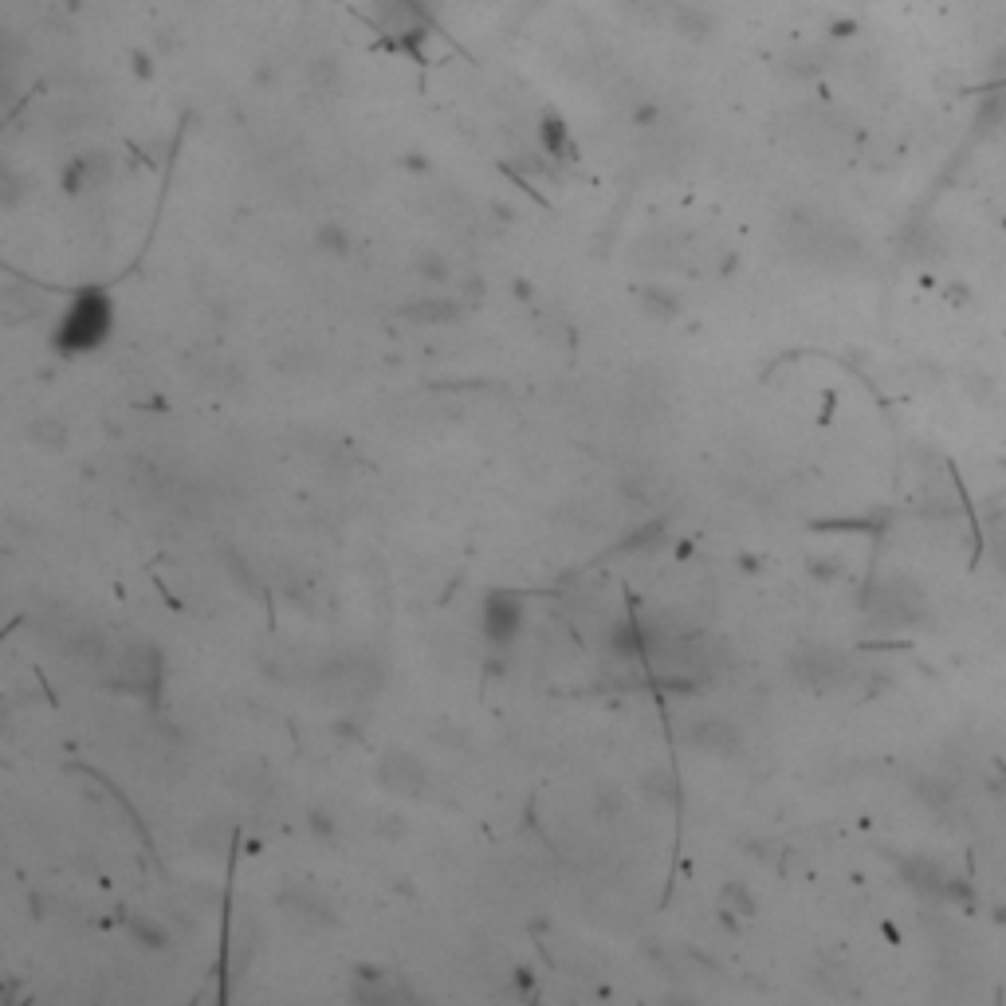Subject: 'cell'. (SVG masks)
Returning <instances> with one entry per match:
<instances>
[{"mask_svg": "<svg viewBox=\"0 0 1006 1006\" xmlns=\"http://www.w3.org/2000/svg\"><path fill=\"white\" fill-rule=\"evenodd\" d=\"M724 904H735V913H755V901L747 896V889L739 881L724 884Z\"/></svg>", "mask_w": 1006, "mask_h": 1006, "instance_id": "12", "label": "cell"}, {"mask_svg": "<svg viewBox=\"0 0 1006 1006\" xmlns=\"http://www.w3.org/2000/svg\"><path fill=\"white\" fill-rule=\"evenodd\" d=\"M924 594L916 590L908 578H884L873 594H869V613H873L877 625L884 630H904V625H916L924 618Z\"/></svg>", "mask_w": 1006, "mask_h": 1006, "instance_id": "2", "label": "cell"}, {"mask_svg": "<svg viewBox=\"0 0 1006 1006\" xmlns=\"http://www.w3.org/2000/svg\"><path fill=\"white\" fill-rule=\"evenodd\" d=\"M649 782H653V794H660V799H677V790H672L677 782H672V775L660 771V775H653Z\"/></svg>", "mask_w": 1006, "mask_h": 1006, "instance_id": "13", "label": "cell"}, {"mask_svg": "<svg viewBox=\"0 0 1006 1006\" xmlns=\"http://www.w3.org/2000/svg\"><path fill=\"white\" fill-rule=\"evenodd\" d=\"M543 142H546V150L555 154V158H563V154L570 150V138H566V126L558 123V118H546V123H543Z\"/></svg>", "mask_w": 1006, "mask_h": 1006, "instance_id": "11", "label": "cell"}, {"mask_svg": "<svg viewBox=\"0 0 1006 1006\" xmlns=\"http://www.w3.org/2000/svg\"><path fill=\"white\" fill-rule=\"evenodd\" d=\"M126 928H131L134 940L146 943V948H161V943H166V931H161L158 924H146V920H138V916H131Z\"/></svg>", "mask_w": 1006, "mask_h": 1006, "instance_id": "10", "label": "cell"}, {"mask_svg": "<svg viewBox=\"0 0 1006 1006\" xmlns=\"http://www.w3.org/2000/svg\"><path fill=\"white\" fill-rule=\"evenodd\" d=\"M377 779H382V787H389L394 794H425V787H429V775H425L421 759H414V755L405 751H394L382 759V767H377Z\"/></svg>", "mask_w": 1006, "mask_h": 1006, "instance_id": "4", "label": "cell"}, {"mask_svg": "<svg viewBox=\"0 0 1006 1006\" xmlns=\"http://www.w3.org/2000/svg\"><path fill=\"white\" fill-rule=\"evenodd\" d=\"M29 437L44 449H64L67 444V425L64 421H52V417H39V421L29 425Z\"/></svg>", "mask_w": 1006, "mask_h": 1006, "instance_id": "9", "label": "cell"}, {"mask_svg": "<svg viewBox=\"0 0 1006 1006\" xmlns=\"http://www.w3.org/2000/svg\"><path fill=\"white\" fill-rule=\"evenodd\" d=\"M794 677L806 688H814V692H837V688H846L854 680V668L834 649H802L794 657Z\"/></svg>", "mask_w": 1006, "mask_h": 1006, "instance_id": "3", "label": "cell"}, {"mask_svg": "<svg viewBox=\"0 0 1006 1006\" xmlns=\"http://www.w3.org/2000/svg\"><path fill=\"white\" fill-rule=\"evenodd\" d=\"M354 998H358V1003H377V1006H386V1003H402V998H409V991L389 987V979L382 975V971H362V975H358Z\"/></svg>", "mask_w": 1006, "mask_h": 1006, "instance_id": "8", "label": "cell"}, {"mask_svg": "<svg viewBox=\"0 0 1006 1006\" xmlns=\"http://www.w3.org/2000/svg\"><path fill=\"white\" fill-rule=\"evenodd\" d=\"M123 680L138 692H150L158 680V653L154 649H126L123 653Z\"/></svg>", "mask_w": 1006, "mask_h": 1006, "instance_id": "7", "label": "cell"}, {"mask_svg": "<svg viewBox=\"0 0 1006 1006\" xmlns=\"http://www.w3.org/2000/svg\"><path fill=\"white\" fill-rule=\"evenodd\" d=\"M519 625H523V602H519L516 594H491L488 606H484V630H488V637L496 645H504V641L516 637Z\"/></svg>", "mask_w": 1006, "mask_h": 1006, "instance_id": "5", "label": "cell"}, {"mask_svg": "<svg viewBox=\"0 0 1006 1006\" xmlns=\"http://www.w3.org/2000/svg\"><path fill=\"white\" fill-rule=\"evenodd\" d=\"M688 744L700 751L715 755H735L739 751V727L727 720H697V727H688Z\"/></svg>", "mask_w": 1006, "mask_h": 1006, "instance_id": "6", "label": "cell"}, {"mask_svg": "<svg viewBox=\"0 0 1006 1006\" xmlns=\"http://www.w3.org/2000/svg\"><path fill=\"white\" fill-rule=\"evenodd\" d=\"M106 335H111V303H106L103 292H83L76 295V303L59 319L56 342L67 354H83V350L99 347Z\"/></svg>", "mask_w": 1006, "mask_h": 1006, "instance_id": "1", "label": "cell"}]
</instances>
